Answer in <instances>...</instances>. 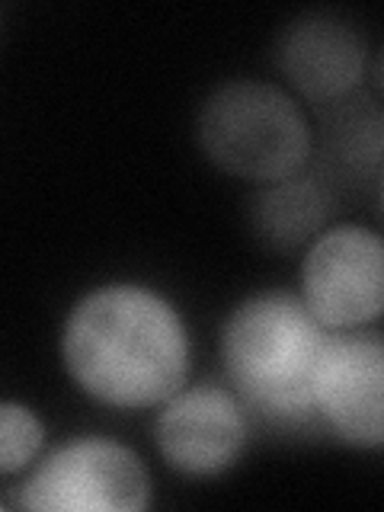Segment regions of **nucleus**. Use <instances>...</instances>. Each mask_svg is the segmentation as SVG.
I'll list each match as a JSON object with an SVG mask.
<instances>
[{"instance_id":"obj_1","label":"nucleus","mask_w":384,"mask_h":512,"mask_svg":"<svg viewBox=\"0 0 384 512\" xmlns=\"http://www.w3.org/2000/svg\"><path fill=\"white\" fill-rule=\"evenodd\" d=\"M189 333L173 304L144 285H103L80 298L61 330L71 381L109 407H154L186 384Z\"/></svg>"},{"instance_id":"obj_2","label":"nucleus","mask_w":384,"mask_h":512,"mask_svg":"<svg viewBox=\"0 0 384 512\" xmlns=\"http://www.w3.org/2000/svg\"><path fill=\"white\" fill-rule=\"evenodd\" d=\"M327 336L298 295L260 292L240 301L221 330V359L237 400L272 423L317 420L311 381Z\"/></svg>"},{"instance_id":"obj_3","label":"nucleus","mask_w":384,"mask_h":512,"mask_svg":"<svg viewBox=\"0 0 384 512\" xmlns=\"http://www.w3.org/2000/svg\"><path fill=\"white\" fill-rule=\"evenodd\" d=\"M196 138L218 170L260 186L301 173L314 154V132L295 96L263 80H231L208 93Z\"/></svg>"},{"instance_id":"obj_4","label":"nucleus","mask_w":384,"mask_h":512,"mask_svg":"<svg viewBox=\"0 0 384 512\" xmlns=\"http://www.w3.org/2000/svg\"><path fill=\"white\" fill-rule=\"evenodd\" d=\"M148 500L151 480L141 458L100 436L58 445L20 490V506L36 512H141Z\"/></svg>"},{"instance_id":"obj_5","label":"nucleus","mask_w":384,"mask_h":512,"mask_svg":"<svg viewBox=\"0 0 384 512\" xmlns=\"http://www.w3.org/2000/svg\"><path fill=\"white\" fill-rule=\"evenodd\" d=\"M301 301L327 330H359L384 311V244L359 224L317 234L301 263Z\"/></svg>"},{"instance_id":"obj_6","label":"nucleus","mask_w":384,"mask_h":512,"mask_svg":"<svg viewBox=\"0 0 384 512\" xmlns=\"http://www.w3.org/2000/svg\"><path fill=\"white\" fill-rule=\"evenodd\" d=\"M314 416L356 448L384 442V346L375 333L330 330L311 381Z\"/></svg>"},{"instance_id":"obj_7","label":"nucleus","mask_w":384,"mask_h":512,"mask_svg":"<svg viewBox=\"0 0 384 512\" xmlns=\"http://www.w3.org/2000/svg\"><path fill=\"white\" fill-rule=\"evenodd\" d=\"M247 436V416L237 394L218 384H196L170 394L154 423L160 458L189 477L228 471L244 455Z\"/></svg>"},{"instance_id":"obj_8","label":"nucleus","mask_w":384,"mask_h":512,"mask_svg":"<svg viewBox=\"0 0 384 512\" xmlns=\"http://www.w3.org/2000/svg\"><path fill=\"white\" fill-rule=\"evenodd\" d=\"M276 61L304 100L333 106L362 87L368 42L365 32L333 10H311L279 32Z\"/></svg>"},{"instance_id":"obj_9","label":"nucleus","mask_w":384,"mask_h":512,"mask_svg":"<svg viewBox=\"0 0 384 512\" xmlns=\"http://www.w3.org/2000/svg\"><path fill=\"white\" fill-rule=\"evenodd\" d=\"M330 212V192L320 176H285L266 183L253 199V231L263 244L292 250L320 234Z\"/></svg>"},{"instance_id":"obj_10","label":"nucleus","mask_w":384,"mask_h":512,"mask_svg":"<svg viewBox=\"0 0 384 512\" xmlns=\"http://www.w3.org/2000/svg\"><path fill=\"white\" fill-rule=\"evenodd\" d=\"M381 116L375 106H359L356 100L333 103V116L324 122V154L336 173L349 180H372L381 176Z\"/></svg>"},{"instance_id":"obj_11","label":"nucleus","mask_w":384,"mask_h":512,"mask_svg":"<svg viewBox=\"0 0 384 512\" xmlns=\"http://www.w3.org/2000/svg\"><path fill=\"white\" fill-rule=\"evenodd\" d=\"M45 426L26 404L4 400L0 404V474H16L29 468L42 452Z\"/></svg>"}]
</instances>
